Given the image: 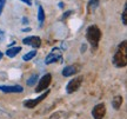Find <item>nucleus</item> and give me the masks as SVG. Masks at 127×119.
Here are the masks:
<instances>
[{"label":"nucleus","instance_id":"obj_12","mask_svg":"<svg viewBox=\"0 0 127 119\" xmlns=\"http://www.w3.org/2000/svg\"><path fill=\"white\" fill-rule=\"evenodd\" d=\"M123 104V97L121 96H117L113 98V100H112V106H113L115 110H119L120 109V106Z\"/></svg>","mask_w":127,"mask_h":119},{"label":"nucleus","instance_id":"obj_16","mask_svg":"<svg viewBox=\"0 0 127 119\" xmlns=\"http://www.w3.org/2000/svg\"><path fill=\"white\" fill-rule=\"evenodd\" d=\"M121 19H123L124 25H127V5H125V7H124V12H123V15H121Z\"/></svg>","mask_w":127,"mask_h":119},{"label":"nucleus","instance_id":"obj_1","mask_svg":"<svg viewBox=\"0 0 127 119\" xmlns=\"http://www.w3.org/2000/svg\"><path fill=\"white\" fill-rule=\"evenodd\" d=\"M113 64L117 67H125L127 65V42L124 40L118 46V50L114 53Z\"/></svg>","mask_w":127,"mask_h":119},{"label":"nucleus","instance_id":"obj_15","mask_svg":"<svg viewBox=\"0 0 127 119\" xmlns=\"http://www.w3.org/2000/svg\"><path fill=\"white\" fill-rule=\"evenodd\" d=\"M38 19H39V21L40 23H44V20H45V12H44V8L39 6V12H38Z\"/></svg>","mask_w":127,"mask_h":119},{"label":"nucleus","instance_id":"obj_5","mask_svg":"<svg viewBox=\"0 0 127 119\" xmlns=\"http://www.w3.org/2000/svg\"><path fill=\"white\" fill-rule=\"evenodd\" d=\"M61 55H63V52L60 51V48H53L51 51V53L45 59V64L46 65H50L52 63H55L57 60H60L61 59Z\"/></svg>","mask_w":127,"mask_h":119},{"label":"nucleus","instance_id":"obj_20","mask_svg":"<svg viewBox=\"0 0 127 119\" xmlns=\"http://www.w3.org/2000/svg\"><path fill=\"white\" fill-rule=\"evenodd\" d=\"M21 1H24L25 4H27V5H31V1H28V0H21Z\"/></svg>","mask_w":127,"mask_h":119},{"label":"nucleus","instance_id":"obj_13","mask_svg":"<svg viewBox=\"0 0 127 119\" xmlns=\"http://www.w3.org/2000/svg\"><path fill=\"white\" fill-rule=\"evenodd\" d=\"M38 81V74H32L30 79H27V86H33Z\"/></svg>","mask_w":127,"mask_h":119},{"label":"nucleus","instance_id":"obj_2","mask_svg":"<svg viewBox=\"0 0 127 119\" xmlns=\"http://www.w3.org/2000/svg\"><path fill=\"white\" fill-rule=\"evenodd\" d=\"M86 39L92 48H96L99 46V41L101 39V31L96 25H91L86 30Z\"/></svg>","mask_w":127,"mask_h":119},{"label":"nucleus","instance_id":"obj_18","mask_svg":"<svg viewBox=\"0 0 127 119\" xmlns=\"http://www.w3.org/2000/svg\"><path fill=\"white\" fill-rule=\"evenodd\" d=\"M63 115H64V112H57V113H54V115L51 116L50 119H59L60 118L59 116H63Z\"/></svg>","mask_w":127,"mask_h":119},{"label":"nucleus","instance_id":"obj_3","mask_svg":"<svg viewBox=\"0 0 127 119\" xmlns=\"http://www.w3.org/2000/svg\"><path fill=\"white\" fill-rule=\"evenodd\" d=\"M51 81H52V76L50 73L42 76L41 79H39V84H38V86L35 88V92H41L44 90H46V88H48Z\"/></svg>","mask_w":127,"mask_h":119},{"label":"nucleus","instance_id":"obj_7","mask_svg":"<svg viewBox=\"0 0 127 119\" xmlns=\"http://www.w3.org/2000/svg\"><path fill=\"white\" fill-rule=\"evenodd\" d=\"M105 115H106V106H105L104 103L95 105L92 110V116L94 119H102Z\"/></svg>","mask_w":127,"mask_h":119},{"label":"nucleus","instance_id":"obj_4","mask_svg":"<svg viewBox=\"0 0 127 119\" xmlns=\"http://www.w3.org/2000/svg\"><path fill=\"white\" fill-rule=\"evenodd\" d=\"M81 84H82V77H77V78L72 79L67 84V87H66L67 93L71 94V93H74L75 91H78L80 88V86H81Z\"/></svg>","mask_w":127,"mask_h":119},{"label":"nucleus","instance_id":"obj_21","mask_svg":"<svg viewBox=\"0 0 127 119\" xmlns=\"http://www.w3.org/2000/svg\"><path fill=\"white\" fill-rule=\"evenodd\" d=\"M1 58H2V53L0 52V60H1Z\"/></svg>","mask_w":127,"mask_h":119},{"label":"nucleus","instance_id":"obj_6","mask_svg":"<svg viewBox=\"0 0 127 119\" xmlns=\"http://www.w3.org/2000/svg\"><path fill=\"white\" fill-rule=\"evenodd\" d=\"M48 93H50V91H46L45 93H42L40 97H38L36 99L25 100V101H24V106H25V107H27V109H34V107H36V105H39L41 101H42L46 97L48 96Z\"/></svg>","mask_w":127,"mask_h":119},{"label":"nucleus","instance_id":"obj_11","mask_svg":"<svg viewBox=\"0 0 127 119\" xmlns=\"http://www.w3.org/2000/svg\"><path fill=\"white\" fill-rule=\"evenodd\" d=\"M20 51H21V47H19V46H17V47H9L8 50L6 51V55L8 58H14Z\"/></svg>","mask_w":127,"mask_h":119},{"label":"nucleus","instance_id":"obj_14","mask_svg":"<svg viewBox=\"0 0 127 119\" xmlns=\"http://www.w3.org/2000/svg\"><path fill=\"white\" fill-rule=\"evenodd\" d=\"M35 55H36V51H31V52H28V53H26V54L24 55L23 59L25 60V61H28V60L33 59Z\"/></svg>","mask_w":127,"mask_h":119},{"label":"nucleus","instance_id":"obj_19","mask_svg":"<svg viewBox=\"0 0 127 119\" xmlns=\"http://www.w3.org/2000/svg\"><path fill=\"white\" fill-rule=\"evenodd\" d=\"M5 4H6V0H0V14L2 13V11H4Z\"/></svg>","mask_w":127,"mask_h":119},{"label":"nucleus","instance_id":"obj_22","mask_svg":"<svg viewBox=\"0 0 127 119\" xmlns=\"http://www.w3.org/2000/svg\"><path fill=\"white\" fill-rule=\"evenodd\" d=\"M28 1H31V0H28Z\"/></svg>","mask_w":127,"mask_h":119},{"label":"nucleus","instance_id":"obj_10","mask_svg":"<svg viewBox=\"0 0 127 119\" xmlns=\"http://www.w3.org/2000/svg\"><path fill=\"white\" fill-rule=\"evenodd\" d=\"M78 71L79 70H78L77 65H68L63 70V76L64 77H71V76H74Z\"/></svg>","mask_w":127,"mask_h":119},{"label":"nucleus","instance_id":"obj_17","mask_svg":"<svg viewBox=\"0 0 127 119\" xmlns=\"http://www.w3.org/2000/svg\"><path fill=\"white\" fill-rule=\"evenodd\" d=\"M98 5H99V0H91V2H90V8L94 9Z\"/></svg>","mask_w":127,"mask_h":119},{"label":"nucleus","instance_id":"obj_9","mask_svg":"<svg viewBox=\"0 0 127 119\" xmlns=\"http://www.w3.org/2000/svg\"><path fill=\"white\" fill-rule=\"evenodd\" d=\"M0 91L5 93H20L24 91V88L20 85H1Z\"/></svg>","mask_w":127,"mask_h":119},{"label":"nucleus","instance_id":"obj_8","mask_svg":"<svg viewBox=\"0 0 127 119\" xmlns=\"http://www.w3.org/2000/svg\"><path fill=\"white\" fill-rule=\"evenodd\" d=\"M23 44L32 46V47H34V48H38V47H40V45H41V39L39 37H36V36H31V37L24 38Z\"/></svg>","mask_w":127,"mask_h":119}]
</instances>
